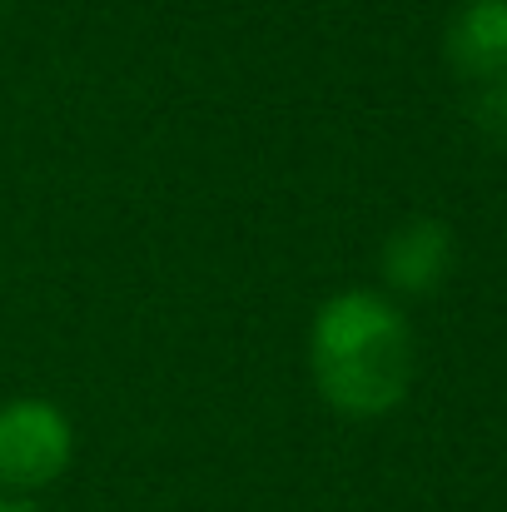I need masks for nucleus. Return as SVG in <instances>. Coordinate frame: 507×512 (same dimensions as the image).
Masks as SVG:
<instances>
[{"label":"nucleus","instance_id":"nucleus-1","mask_svg":"<svg viewBox=\"0 0 507 512\" xmlns=\"http://www.w3.org/2000/svg\"><path fill=\"white\" fill-rule=\"evenodd\" d=\"M309 368L324 403L343 418H383L413 388L408 319L368 289L334 294L309 334Z\"/></svg>","mask_w":507,"mask_h":512},{"label":"nucleus","instance_id":"nucleus-2","mask_svg":"<svg viewBox=\"0 0 507 512\" xmlns=\"http://www.w3.org/2000/svg\"><path fill=\"white\" fill-rule=\"evenodd\" d=\"M75 458V428L50 398H10L0 408V483L15 493L50 488Z\"/></svg>","mask_w":507,"mask_h":512},{"label":"nucleus","instance_id":"nucleus-3","mask_svg":"<svg viewBox=\"0 0 507 512\" xmlns=\"http://www.w3.org/2000/svg\"><path fill=\"white\" fill-rule=\"evenodd\" d=\"M453 269V234L438 219H413L383 244V279L403 294H428Z\"/></svg>","mask_w":507,"mask_h":512},{"label":"nucleus","instance_id":"nucleus-4","mask_svg":"<svg viewBox=\"0 0 507 512\" xmlns=\"http://www.w3.org/2000/svg\"><path fill=\"white\" fill-rule=\"evenodd\" d=\"M448 60L468 80L507 75V0H468L448 25Z\"/></svg>","mask_w":507,"mask_h":512},{"label":"nucleus","instance_id":"nucleus-5","mask_svg":"<svg viewBox=\"0 0 507 512\" xmlns=\"http://www.w3.org/2000/svg\"><path fill=\"white\" fill-rule=\"evenodd\" d=\"M483 125L507 140V75H498V80L488 85V95H483Z\"/></svg>","mask_w":507,"mask_h":512},{"label":"nucleus","instance_id":"nucleus-6","mask_svg":"<svg viewBox=\"0 0 507 512\" xmlns=\"http://www.w3.org/2000/svg\"><path fill=\"white\" fill-rule=\"evenodd\" d=\"M0 512H35V508H25V503H0Z\"/></svg>","mask_w":507,"mask_h":512}]
</instances>
